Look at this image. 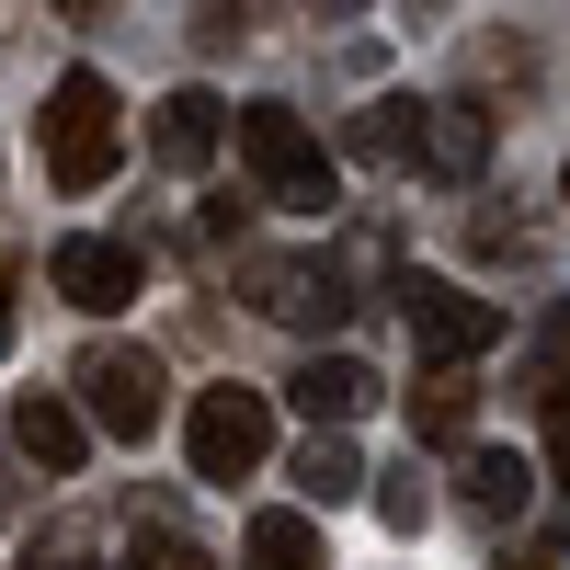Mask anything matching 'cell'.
<instances>
[{
    "label": "cell",
    "instance_id": "18",
    "mask_svg": "<svg viewBox=\"0 0 570 570\" xmlns=\"http://www.w3.org/2000/svg\"><path fill=\"white\" fill-rule=\"evenodd\" d=\"M376 525H389V537H422V525H434V491H422L411 468H389V480H376Z\"/></svg>",
    "mask_w": 570,
    "mask_h": 570
},
{
    "label": "cell",
    "instance_id": "16",
    "mask_svg": "<svg viewBox=\"0 0 570 570\" xmlns=\"http://www.w3.org/2000/svg\"><path fill=\"white\" fill-rule=\"evenodd\" d=\"M411 422H422L434 445H468V422H480V400H468V365H434V376H422V389H411Z\"/></svg>",
    "mask_w": 570,
    "mask_h": 570
},
{
    "label": "cell",
    "instance_id": "13",
    "mask_svg": "<svg viewBox=\"0 0 570 570\" xmlns=\"http://www.w3.org/2000/svg\"><path fill=\"white\" fill-rule=\"evenodd\" d=\"M456 491L513 525V513H525V456H513V445H468V456H456Z\"/></svg>",
    "mask_w": 570,
    "mask_h": 570
},
{
    "label": "cell",
    "instance_id": "22",
    "mask_svg": "<svg viewBox=\"0 0 570 570\" xmlns=\"http://www.w3.org/2000/svg\"><path fill=\"white\" fill-rule=\"evenodd\" d=\"M12 320H23V274L0 263V354H12Z\"/></svg>",
    "mask_w": 570,
    "mask_h": 570
},
{
    "label": "cell",
    "instance_id": "4",
    "mask_svg": "<svg viewBox=\"0 0 570 570\" xmlns=\"http://www.w3.org/2000/svg\"><path fill=\"white\" fill-rule=\"evenodd\" d=\"M389 297H400V320H411V343L434 354V365H480V354L502 343V308H491V297H468L456 274H400Z\"/></svg>",
    "mask_w": 570,
    "mask_h": 570
},
{
    "label": "cell",
    "instance_id": "10",
    "mask_svg": "<svg viewBox=\"0 0 570 570\" xmlns=\"http://www.w3.org/2000/svg\"><path fill=\"white\" fill-rule=\"evenodd\" d=\"M217 137H228V104H217V91H171V104L149 115V149H160V171H183V183L217 160Z\"/></svg>",
    "mask_w": 570,
    "mask_h": 570
},
{
    "label": "cell",
    "instance_id": "3",
    "mask_svg": "<svg viewBox=\"0 0 570 570\" xmlns=\"http://www.w3.org/2000/svg\"><path fill=\"white\" fill-rule=\"evenodd\" d=\"M69 389H80V422H104V434H126V445H149L160 411H171L160 354H137V343H91V354L69 365Z\"/></svg>",
    "mask_w": 570,
    "mask_h": 570
},
{
    "label": "cell",
    "instance_id": "1",
    "mask_svg": "<svg viewBox=\"0 0 570 570\" xmlns=\"http://www.w3.org/2000/svg\"><path fill=\"white\" fill-rule=\"evenodd\" d=\"M228 137H240L263 206H285V217H331V206H343V171H331V149L308 137L297 104H240V115H228Z\"/></svg>",
    "mask_w": 570,
    "mask_h": 570
},
{
    "label": "cell",
    "instance_id": "8",
    "mask_svg": "<svg viewBox=\"0 0 570 570\" xmlns=\"http://www.w3.org/2000/svg\"><path fill=\"white\" fill-rule=\"evenodd\" d=\"M46 285H58L69 308L104 320V308L137 297V240H58V252H46Z\"/></svg>",
    "mask_w": 570,
    "mask_h": 570
},
{
    "label": "cell",
    "instance_id": "19",
    "mask_svg": "<svg viewBox=\"0 0 570 570\" xmlns=\"http://www.w3.org/2000/svg\"><path fill=\"white\" fill-rule=\"evenodd\" d=\"M195 35H206V46H252V35H263V0H206Z\"/></svg>",
    "mask_w": 570,
    "mask_h": 570
},
{
    "label": "cell",
    "instance_id": "6",
    "mask_svg": "<svg viewBox=\"0 0 570 570\" xmlns=\"http://www.w3.org/2000/svg\"><path fill=\"white\" fill-rule=\"evenodd\" d=\"M240 297L285 331H331L354 297H343V263H297V252H240Z\"/></svg>",
    "mask_w": 570,
    "mask_h": 570
},
{
    "label": "cell",
    "instance_id": "20",
    "mask_svg": "<svg viewBox=\"0 0 570 570\" xmlns=\"http://www.w3.org/2000/svg\"><path fill=\"white\" fill-rule=\"evenodd\" d=\"M502 570H570V548H559V537H513V559H502Z\"/></svg>",
    "mask_w": 570,
    "mask_h": 570
},
{
    "label": "cell",
    "instance_id": "17",
    "mask_svg": "<svg viewBox=\"0 0 570 570\" xmlns=\"http://www.w3.org/2000/svg\"><path fill=\"white\" fill-rule=\"evenodd\" d=\"M126 570H217V559L183 537V525H160V513H149V525H137V548H126Z\"/></svg>",
    "mask_w": 570,
    "mask_h": 570
},
{
    "label": "cell",
    "instance_id": "21",
    "mask_svg": "<svg viewBox=\"0 0 570 570\" xmlns=\"http://www.w3.org/2000/svg\"><path fill=\"white\" fill-rule=\"evenodd\" d=\"M548 468L570 480V389H548Z\"/></svg>",
    "mask_w": 570,
    "mask_h": 570
},
{
    "label": "cell",
    "instance_id": "12",
    "mask_svg": "<svg viewBox=\"0 0 570 570\" xmlns=\"http://www.w3.org/2000/svg\"><path fill=\"white\" fill-rule=\"evenodd\" d=\"M343 149H354V160H376V171H422V104H411V91H376V104L354 115Z\"/></svg>",
    "mask_w": 570,
    "mask_h": 570
},
{
    "label": "cell",
    "instance_id": "2",
    "mask_svg": "<svg viewBox=\"0 0 570 570\" xmlns=\"http://www.w3.org/2000/svg\"><path fill=\"white\" fill-rule=\"evenodd\" d=\"M126 160V115H115V80L104 69H69L46 91V183L58 195H91V183H115Z\"/></svg>",
    "mask_w": 570,
    "mask_h": 570
},
{
    "label": "cell",
    "instance_id": "9",
    "mask_svg": "<svg viewBox=\"0 0 570 570\" xmlns=\"http://www.w3.org/2000/svg\"><path fill=\"white\" fill-rule=\"evenodd\" d=\"M12 445L46 468V480H69V468L91 456V422H80V400H58V389H23V400H12Z\"/></svg>",
    "mask_w": 570,
    "mask_h": 570
},
{
    "label": "cell",
    "instance_id": "24",
    "mask_svg": "<svg viewBox=\"0 0 570 570\" xmlns=\"http://www.w3.org/2000/svg\"><path fill=\"white\" fill-rule=\"evenodd\" d=\"M35 570H91V559H80V548H58V559H35Z\"/></svg>",
    "mask_w": 570,
    "mask_h": 570
},
{
    "label": "cell",
    "instance_id": "14",
    "mask_svg": "<svg viewBox=\"0 0 570 570\" xmlns=\"http://www.w3.org/2000/svg\"><path fill=\"white\" fill-rule=\"evenodd\" d=\"M297 491H308L320 513H331V502H354V491H365V456H354V434H308V445H297Z\"/></svg>",
    "mask_w": 570,
    "mask_h": 570
},
{
    "label": "cell",
    "instance_id": "15",
    "mask_svg": "<svg viewBox=\"0 0 570 570\" xmlns=\"http://www.w3.org/2000/svg\"><path fill=\"white\" fill-rule=\"evenodd\" d=\"M240 570H320V525H308V513H252Z\"/></svg>",
    "mask_w": 570,
    "mask_h": 570
},
{
    "label": "cell",
    "instance_id": "5",
    "mask_svg": "<svg viewBox=\"0 0 570 570\" xmlns=\"http://www.w3.org/2000/svg\"><path fill=\"white\" fill-rule=\"evenodd\" d=\"M183 456H195V480H252L274 456V400L263 389H206L195 422H183Z\"/></svg>",
    "mask_w": 570,
    "mask_h": 570
},
{
    "label": "cell",
    "instance_id": "7",
    "mask_svg": "<svg viewBox=\"0 0 570 570\" xmlns=\"http://www.w3.org/2000/svg\"><path fill=\"white\" fill-rule=\"evenodd\" d=\"M285 400L308 411V434H354V422L376 411V365L365 354H308L297 376H285Z\"/></svg>",
    "mask_w": 570,
    "mask_h": 570
},
{
    "label": "cell",
    "instance_id": "11",
    "mask_svg": "<svg viewBox=\"0 0 570 570\" xmlns=\"http://www.w3.org/2000/svg\"><path fill=\"white\" fill-rule=\"evenodd\" d=\"M491 160V115L480 104H422V171L434 183H480Z\"/></svg>",
    "mask_w": 570,
    "mask_h": 570
},
{
    "label": "cell",
    "instance_id": "23",
    "mask_svg": "<svg viewBox=\"0 0 570 570\" xmlns=\"http://www.w3.org/2000/svg\"><path fill=\"white\" fill-rule=\"evenodd\" d=\"M354 12H365V0H320V23H354Z\"/></svg>",
    "mask_w": 570,
    "mask_h": 570
}]
</instances>
